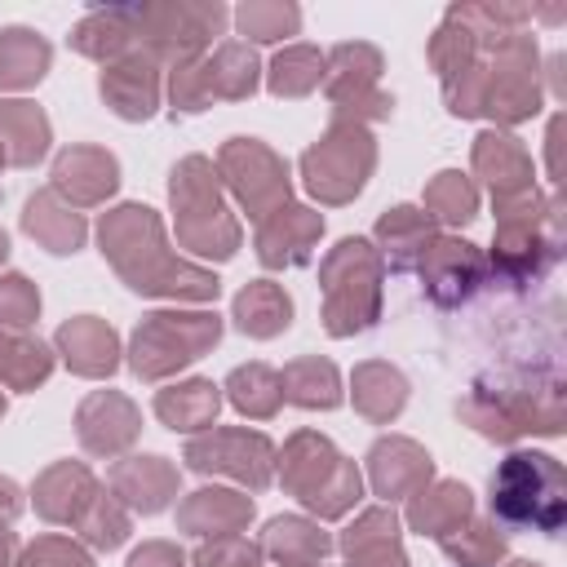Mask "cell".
Here are the masks:
<instances>
[{
	"mask_svg": "<svg viewBox=\"0 0 567 567\" xmlns=\"http://www.w3.org/2000/svg\"><path fill=\"white\" fill-rule=\"evenodd\" d=\"M102 252L111 266L124 275L133 292L151 297H186V301H213L217 297V275L177 261L164 248V221L146 204H124L102 217Z\"/></svg>",
	"mask_w": 567,
	"mask_h": 567,
	"instance_id": "6da1fadb",
	"label": "cell"
},
{
	"mask_svg": "<svg viewBox=\"0 0 567 567\" xmlns=\"http://www.w3.org/2000/svg\"><path fill=\"white\" fill-rule=\"evenodd\" d=\"M492 523L505 532L558 536L567 518V474L549 452H509L492 474Z\"/></svg>",
	"mask_w": 567,
	"mask_h": 567,
	"instance_id": "7a4b0ae2",
	"label": "cell"
},
{
	"mask_svg": "<svg viewBox=\"0 0 567 567\" xmlns=\"http://www.w3.org/2000/svg\"><path fill=\"white\" fill-rule=\"evenodd\" d=\"M323 319L332 337H350L377 323L381 310V257L368 239H341L323 261Z\"/></svg>",
	"mask_w": 567,
	"mask_h": 567,
	"instance_id": "3957f363",
	"label": "cell"
},
{
	"mask_svg": "<svg viewBox=\"0 0 567 567\" xmlns=\"http://www.w3.org/2000/svg\"><path fill=\"white\" fill-rule=\"evenodd\" d=\"M279 465H284L288 492L319 518H337L359 501V470L315 430L292 434Z\"/></svg>",
	"mask_w": 567,
	"mask_h": 567,
	"instance_id": "277c9868",
	"label": "cell"
},
{
	"mask_svg": "<svg viewBox=\"0 0 567 567\" xmlns=\"http://www.w3.org/2000/svg\"><path fill=\"white\" fill-rule=\"evenodd\" d=\"M168 195H173V208H177V239L190 252L226 261L239 248V226L230 221V213L217 195V182H213V164L204 155H190L173 168Z\"/></svg>",
	"mask_w": 567,
	"mask_h": 567,
	"instance_id": "5b68a950",
	"label": "cell"
},
{
	"mask_svg": "<svg viewBox=\"0 0 567 567\" xmlns=\"http://www.w3.org/2000/svg\"><path fill=\"white\" fill-rule=\"evenodd\" d=\"M221 337V319L199 310V315H177V310H155L137 323L133 332V372L142 381H159L173 368L199 359L208 346H217Z\"/></svg>",
	"mask_w": 567,
	"mask_h": 567,
	"instance_id": "8992f818",
	"label": "cell"
},
{
	"mask_svg": "<svg viewBox=\"0 0 567 567\" xmlns=\"http://www.w3.org/2000/svg\"><path fill=\"white\" fill-rule=\"evenodd\" d=\"M372 164H377V146L368 128L354 120H341L319 146L301 155V177H306V190L319 195L323 204H346L350 195L363 190Z\"/></svg>",
	"mask_w": 567,
	"mask_h": 567,
	"instance_id": "52a82bcc",
	"label": "cell"
},
{
	"mask_svg": "<svg viewBox=\"0 0 567 567\" xmlns=\"http://www.w3.org/2000/svg\"><path fill=\"white\" fill-rule=\"evenodd\" d=\"M217 168H221V177L230 182V190L239 195V204L248 208V217L257 226L288 204V168L257 137H230L217 155Z\"/></svg>",
	"mask_w": 567,
	"mask_h": 567,
	"instance_id": "ba28073f",
	"label": "cell"
},
{
	"mask_svg": "<svg viewBox=\"0 0 567 567\" xmlns=\"http://www.w3.org/2000/svg\"><path fill=\"white\" fill-rule=\"evenodd\" d=\"M186 465L199 474H230L261 492L275 478V447L266 434L213 430V434H199L186 443Z\"/></svg>",
	"mask_w": 567,
	"mask_h": 567,
	"instance_id": "9c48e42d",
	"label": "cell"
},
{
	"mask_svg": "<svg viewBox=\"0 0 567 567\" xmlns=\"http://www.w3.org/2000/svg\"><path fill=\"white\" fill-rule=\"evenodd\" d=\"M377 75H381V53L372 44H337L328 58V75H323L337 115H354V124L363 115L372 120L390 115L394 102L377 89Z\"/></svg>",
	"mask_w": 567,
	"mask_h": 567,
	"instance_id": "30bf717a",
	"label": "cell"
},
{
	"mask_svg": "<svg viewBox=\"0 0 567 567\" xmlns=\"http://www.w3.org/2000/svg\"><path fill=\"white\" fill-rule=\"evenodd\" d=\"M425 284V292L439 306H461L478 284H487V257L465 239H430V248L412 266Z\"/></svg>",
	"mask_w": 567,
	"mask_h": 567,
	"instance_id": "8fae6325",
	"label": "cell"
},
{
	"mask_svg": "<svg viewBox=\"0 0 567 567\" xmlns=\"http://www.w3.org/2000/svg\"><path fill=\"white\" fill-rule=\"evenodd\" d=\"M75 425H80L84 452H93V456H115V452H124V447L137 439L142 416H137V408H133L124 394L97 390V394H89V399L80 403Z\"/></svg>",
	"mask_w": 567,
	"mask_h": 567,
	"instance_id": "7c38bea8",
	"label": "cell"
},
{
	"mask_svg": "<svg viewBox=\"0 0 567 567\" xmlns=\"http://www.w3.org/2000/svg\"><path fill=\"white\" fill-rule=\"evenodd\" d=\"M120 186V164L102 146H71L53 159V190L71 204H102Z\"/></svg>",
	"mask_w": 567,
	"mask_h": 567,
	"instance_id": "4fadbf2b",
	"label": "cell"
},
{
	"mask_svg": "<svg viewBox=\"0 0 567 567\" xmlns=\"http://www.w3.org/2000/svg\"><path fill=\"white\" fill-rule=\"evenodd\" d=\"M102 97L120 120H151L159 106V71L146 53H128L102 71Z\"/></svg>",
	"mask_w": 567,
	"mask_h": 567,
	"instance_id": "5bb4252c",
	"label": "cell"
},
{
	"mask_svg": "<svg viewBox=\"0 0 567 567\" xmlns=\"http://www.w3.org/2000/svg\"><path fill=\"white\" fill-rule=\"evenodd\" d=\"M430 456L412 443V439H377L368 452V474H372V492L385 501L412 496L430 483Z\"/></svg>",
	"mask_w": 567,
	"mask_h": 567,
	"instance_id": "9a60e30c",
	"label": "cell"
},
{
	"mask_svg": "<svg viewBox=\"0 0 567 567\" xmlns=\"http://www.w3.org/2000/svg\"><path fill=\"white\" fill-rule=\"evenodd\" d=\"M319 230H323L319 213L284 204L279 213H270L257 226V257L266 266H301L310 257V244L319 239Z\"/></svg>",
	"mask_w": 567,
	"mask_h": 567,
	"instance_id": "2e32d148",
	"label": "cell"
},
{
	"mask_svg": "<svg viewBox=\"0 0 567 567\" xmlns=\"http://www.w3.org/2000/svg\"><path fill=\"white\" fill-rule=\"evenodd\" d=\"M111 492L137 514H159L177 492V470L164 456H128L111 470Z\"/></svg>",
	"mask_w": 567,
	"mask_h": 567,
	"instance_id": "e0dca14e",
	"label": "cell"
},
{
	"mask_svg": "<svg viewBox=\"0 0 567 567\" xmlns=\"http://www.w3.org/2000/svg\"><path fill=\"white\" fill-rule=\"evenodd\" d=\"M93 501H97L93 474L84 465H71V461L44 470L40 483H35V509L49 523H75L80 527V518L93 509Z\"/></svg>",
	"mask_w": 567,
	"mask_h": 567,
	"instance_id": "ac0fdd59",
	"label": "cell"
},
{
	"mask_svg": "<svg viewBox=\"0 0 567 567\" xmlns=\"http://www.w3.org/2000/svg\"><path fill=\"white\" fill-rule=\"evenodd\" d=\"M474 168L492 182L496 199L532 195V159H527L523 142L509 133H483L474 142Z\"/></svg>",
	"mask_w": 567,
	"mask_h": 567,
	"instance_id": "d6986e66",
	"label": "cell"
},
{
	"mask_svg": "<svg viewBox=\"0 0 567 567\" xmlns=\"http://www.w3.org/2000/svg\"><path fill=\"white\" fill-rule=\"evenodd\" d=\"M58 350L66 354L71 372H80V377H111L120 368V341L93 315H80L71 323H62L58 328Z\"/></svg>",
	"mask_w": 567,
	"mask_h": 567,
	"instance_id": "ffe728a7",
	"label": "cell"
},
{
	"mask_svg": "<svg viewBox=\"0 0 567 567\" xmlns=\"http://www.w3.org/2000/svg\"><path fill=\"white\" fill-rule=\"evenodd\" d=\"M341 549H346L350 567H408V558L399 549L394 509H368L363 518H354L341 536Z\"/></svg>",
	"mask_w": 567,
	"mask_h": 567,
	"instance_id": "44dd1931",
	"label": "cell"
},
{
	"mask_svg": "<svg viewBox=\"0 0 567 567\" xmlns=\"http://www.w3.org/2000/svg\"><path fill=\"white\" fill-rule=\"evenodd\" d=\"M71 44L97 62H120L128 53H142L137 49V9H97L89 13L75 31H71Z\"/></svg>",
	"mask_w": 567,
	"mask_h": 567,
	"instance_id": "7402d4cb",
	"label": "cell"
},
{
	"mask_svg": "<svg viewBox=\"0 0 567 567\" xmlns=\"http://www.w3.org/2000/svg\"><path fill=\"white\" fill-rule=\"evenodd\" d=\"M248 518H252V501L226 487H204L186 496V505L177 509L182 532H195V536H235Z\"/></svg>",
	"mask_w": 567,
	"mask_h": 567,
	"instance_id": "603a6c76",
	"label": "cell"
},
{
	"mask_svg": "<svg viewBox=\"0 0 567 567\" xmlns=\"http://www.w3.org/2000/svg\"><path fill=\"white\" fill-rule=\"evenodd\" d=\"M470 487L461 483H434V487H421L412 492V505H408V523L421 532V536H452L456 527L470 523Z\"/></svg>",
	"mask_w": 567,
	"mask_h": 567,
	"instance_id": "cb8c5ba5",
	"label": "cell"
},
{
	"mask_svg": "<svg viewBox=\"0 0 567 567\" xmlns=\"http://www.w3.org/2000/svg\"><path fill=\"white\" fill-rule=\"evenodd\" d=\"M22 230L31 239H40L49 252H75L84 244V217L66 204H58L53 190H40L27 199V213H22Z\"/></svg>",
	"mask_w": 567,
	"mask_h": 567,
	"instance_id": "d4e9b609",
	"label": "cell"
},
{
	"mask_svg": "<svg viewBox=\"0 0 567 567\" xmlns=\"http://www.w3.org/2000/svg\"><path fill=\"white\" fill-rule=\"evenodd\" d=\"M328 549L332 536L306 518H270L261 536V554H270L279 567H319Z\"/></svg>",
	"mask_w": 567,
	"mask_h": 567,
	"instance_id": "484cf974",
	"label": "cell"
},
{
	"mask_svg": "<svg viewBox=\"0 0 567 567\" xmlns=\"http://www.w3.org/2000/svg\"><path fill=\"white\" fill-rule=\"evenodd\" d=\"M217 408H221V394H217V385L204 381V377L182 381V385H168V390L155 394V416H159L168 430H182V434L213 425Z\"/></svg>",
	"mask_w": 567,
	"mask_h": 567,
	"instance_id": "4316f807",
	"label": "cell"
},
{
	"mask_svg": "<svg viewBox=\"0 0 567 567\" xmlns=\"http://www.w3.org/2000/svg\"><path fill=\"white\" fill-rule=\"evenodd\" d=\"M0 146L9 164H35L49 151V120L35 102H0Z\"/></svg>",
	"mask_w": 567,
	"mask_h": 567,
	"instance_id": "83f0119b",
	"label": "cell"
},
{
	"mask_svg": "<svg viewBox=\"0 0 567 567\" xmlns=\"http://www.w3.org/2000/svg\"><path fill=\"white\" fill-rule=\"evenodd\" d=\"M49 40L27 27H0V89H27L49 71Z\"/></svg>",
	"mask_w": 567,
	"mask_h": 567,
	"instance_id": "f1b7e54d",
	"label": "cell"
},
{
	"mask_svg": "<svg viewBox=\"0 0 567 567\" xmlns=\"http://www.w3.org/2000/svg\"><path fill=\"white\" fill-rule=\"evenodd\" d=\"M377 239L385 244V257H390V270H412L416 257L430 248L434 239V226L421 208H390L381 221H377Z\"/></svg>",
	"mask_w": 567,
	"mask_h": 567,
	"instance_id": "f546056e",
	"label": "cell"
},
{
	"mask_svg": "<svg viewBox=\"0 0 567 567\" xmlns=\"http://www.w3.org/2000/svg\"><path fill=\"white\" fill-rule=\"evenodd\" d=\"M235 323L248 337H275V332H284L292 323V301H288V292L279 284L257 279L235 297Z\"/></svg>",
	"mask_w": 567,
	"mask_h": 567,
	"instance_id": "4dcf8cb0",
	"label": "cell"
},
{
	"mask_svg": "<svg viewBox=\"0 0 567 567\" xmlns=\"http://www.w3.org/2000/svg\"><path fill=\"white\" fill-rule=\"evenodd\" d=\"M204 89H208V102L213 97H226V102H239L257 89V53L239 40H226L208 62H204Z\"/></svg>",
	"mask_w": 567,
	"mask_h": 567,
	"instance_id": "1f68e13d",
	"label": "cell"
},
{
	"mask_svg": "<svg viewBox=\"0 0 567 567\" xmlns=\"http://www.w3.org/2000/svg\"><path fill=\"white\" fill-rule=\"evenodd\" d=\"M284 385V399L301 403V408H337L341 403V381H337V368L319 354H306V359H292L279 377Z\"/></svg>",
	"mask_w": 567,
	"mask_h": 567,
	"instance_id": "d6a6232c",
	"label": "cell"
},
{
	"mask_svg": "<svg viewBox=\"0 0 567 567\" xmlns=\"http://www.w3.org/2000/svg\"><path fill=\"white\" fill-rule=\"evenodd\" d=\"M408 403V381L390 363H363L354 368V408L368 421H390Z\"/></svg>",
	"mask_w": 567,
	"mask_h": 567,
	"instance_id": "836d02e7",
	"label": "cell"
},
{
	"mask_svg": "<svg viewBox=\"0 0 567 567\" xmlns=\"http://www.w3.org/2000/svg\"><path fill=\"white\" fill-rule=\"evenodd\" d=\"M49 372H53V354L35 337L0 328V385H9V390H35Z\"/></svg>",
	"mask_w": 567,
	"mask_h": 567,
	"instance_id": "e575fe53",
	"label": "cell"
},
{
	"mask_svg": "<svg viewBox=\"0 0 567 567\" xmlns=\"http://www.w3.org/2000/svg\"><path fill=\"white\" fill-rule=\"evenodd\" d=\"M319 80H323V53L310 49V44L284 49V53L270 62V75H266V84H270L275 97H306Z\"/></svg>",
	"mask_w": 567,
	"mask_h": 567,
	"instance_id": "d590c367",
	"label": "cell"
},
{
	"mask_svg": "<svg viewBox=\"0 0 567 567\" xmlns=\"http://www.w3.org/2000/svg\"><path fill=\"white\" fill-rule=\"evenodd\" d=\"M226 390H230V403L248 416H275L279 399H284V385H279V372H270L266 363H244L226 377Z\"/></svg>",
	"mask_w": 567,
	"mask_h": 567,
	"instance_id": "8d00e7d4",
	"label": "cell"
},
{
	"mask_svg": "<svg viewBox=\"0 0 567 567\" xmlns=\"http://www.w3.org/2000/svg\"><path fill=\"white\" fill-rule=\"evenodd\" d=\"M425 208H430L439 221L461 226V221H470V217H474L478 195H474L470 177H461V173H439V177L425 186Z\"/></svg>",
	"mask_w": 567,
	"mask_h": 567,
	"instance_id": "74e56055",
	"label": "cell"
},
{
	"mask_svg": "<svg viewBox=\"0 0 567 567\" xmlns=\"http://www.w3.org/2000/svg\"><path fill=\"white\" fill-rule=\"evenodd\" d=\"M456 532L461 536H443V554L461 558V567H492L505 554V540H501L496 523H465Z\"/></svg>",
	"mask_w": 567,
	"mask_h": 567,
	"instance_id": "f35d334b",
	"label": "cell"
},
{
	"mask_svg": "<svg viewBox=\"0 0 567 567\" xmlns=\"http://www.w3.org/2000/svg\"><path fill=\"white\" fill-rule=\"evenodd\" d=\"M235 22L252 40H284L301 27V9L297 4H239Z\"/></svg>",
	"mask_w": 567,
	"mask_h": 567,
	"instance_id": "ab89813d",
	"label": "cell"
},
{
	"mask_svg": "<svg viewBox=\"0 0 567 567\" xmlns=\"http://www.w3.org/2000/svg\"><path fill=\"white\" fill-rule=\"evenodd\" d=\"M80 532H84V540H89L93 549H115V545H124V536H128V518H124V509H120L111 496H97L93 509L80 518Z\"/></svg>",
	"mask_w": 567,
	"mask_h": 567,
	"instance_id": "60d3db41",
	"label": "cell"
},
{
	"mask_svg": "<svg viewBox=\"0 0 567 567\" xmlns=\"http://www.w3.org/2000/svg\"><path fill=\"white\" fill-rule=\"evenodd\" d=\"M35 315H40V292H35V284H27L22 275H4V279H0V328L22 332Z\"/></svg>",
	"mask_w": 567,
	"mask_h": 567,
	"instance_id": "b9f144b4",
	"label": "cell"
},
{
	"mask_svg": "<svg viewBox=\"0 0 567 567\" xmlns=\"http://www.w3.org/2000/svg\"><path fill=\"white\" fill-rule=\"evenodd\" d=\"M195 567H261V545L244 536H213L195 549Z\"/></svg>",
	"mask_w": 567,
	"mask_h": 567,
	"instance_id": "7bdbcfd3",
	"label": "cell"
},
{
	"mask_svg": "<svg viewBox=\"0 0 567 567\" xmlns=\"http://www.w3.org/2000/svg\"><path fill=\"white\" fill-rule=\"evenodd\" d=\"M18 567H93V558H89L80 545L62 540V536H44V540H35V545L22 554Z\"/></svg>",
	"mask_w": 567,
	"mask_h": 567,
	"instance_id": "ee69618b",
	"label": "cell"
},
{
	"mask_svg": "<svg viewBox=\"0 0 567 567\" xmlns=\"http://www.w3.org/2000/svg\"><path fill=\"white\" fill-rule=\"evenodd\" d=\"M128 567H182V549L177 545H164V540H151V545H142L128 558Z\"/></svg>",
	"mask_w": 567,
	"mask_h": 567,
	"instance_id": "f6af8a7d",
	"label": "cell"
},
{
	"mask_svg": "<svg viewBox=\"0 0 567 567\" xmlns=\"http://www.w3.org/2000/svg\"><path fill=\"white\" fill-rule=\"evenodd\" d=\"M0 567H13V532H9V523H0Z\"/></svg>",
	"mask_w": 567,
	"mask_h": 567,
	"instance_id": "bcb514c9",
	"label": "cell"
},
{
	"mask_svg": "<svg viewBox=\"0 0 567 567\" xmlns=\"http://www.w3.org/2000/svg\"><path fill=\"white\" fill-rule=\"evenodd\" d=\"M9 257V239H4V230H0V261Z\"/></svg>",
	"mask_w": 567,
	"mask_h": 567,
	"instance_id": "7dc6e473",
	"label": "cell"
},
{
	"mask_svg": "<svg viewBox=\"0 0 567 567\" xmlns=\"http://www.w3.org/2000/svg\"><path fill=\"white\" fill-rule=\"evenodd\" d=\"M509 567H536V563H509Z\"/></svg>",
	"mask_w": 567,
	"mask_h": 567,
	"instance_id": "c3c4849f",
	"label": "cell"
},
{
	"mask_svg": "<svg viewBox=\"0 0 567 567\" xmlns=\"http://www.w3.org/2000/svg\"><path fill=\"white\" fill-rule=\"evenodd\" d=\"M0 416H4V394H0Z\"/></svg>",
	"mask_w": 567,
	"mask_h": 567,
	"instance_id": "681fc988",
	"label": "cell"
},
{
	"mask_svg": "<svg viewBox=\"0 0 567 567\" xmlns=\"http://www.w3.org/2000/svg\"><path fill=\"white\" fill-rule=\"evenodd\" d=\"M0 164H4V146H0Z\"/></svg>",
	"mask_w": 567,
	"mask_h": 567,
	"instance_id": "f907efd6",
	"label": "cell"
}]
</instances>
